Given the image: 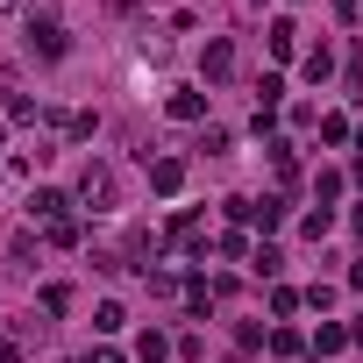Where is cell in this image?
I'll return each mask as SVG.
<instances>
[{
	"label": "cell",
	"mask_w": 363,
	"mask_h": 363,
	"mask_svg": "<svg viewBox=\"0 0 363 363\" xmlns=\"http://www.w3.org/2000/svg\"><path fill=\"white\" fill-rule=\"evenodd\" d=\"M22 43H29V57H43V65H65V50H72V29H65L50 8H36V15L22 22Z\"/></svg>",
	"instance_id": "1"
},
{
	"label": "cell",
	"mask_w": 363,
	"mask_h": 363,
	"mask_svg": "<svg viewBox=\"0 0 363 363\" xmlns=\"http://www.w3.org/2000/svg\"><path fill=\"white\" fill-rule=\"evenodd\" d=\"M79 200H86L93 214H100V207H114V171H107L100 157H93L86 171H79Z\"/></svg>",
	"instance_id": "2"
},
{
	"label": "cell",
	"mask_w": 363,
	"mask_h": 363,
	"mask_svg": "<svg viewBox=\"0 0 363 363\" xmlns=\"http://www.w3.org/2000/svg\"><path fill=\"white\" fill-rule=\"evenodd\" d=\"M228 72H235V43H228V36H207V50H200V79L221 86Z\"/></svg>",
	"instance_id": "3"
},
{
	"label": "cell",
	"mask_w": 363,
	"mask_h": 363,
	"mask_svg": "<svg viewBox=\"0 0 363 363\" xmlns=\"http://www.w3.org/2000/svg\"><path fill=\"white\" fill-rule=\"evenodd\" d=\"M228 214H235L242 228H264V235L285 221V207H278V200H228Z\"/></svg>",
	"instance_id": "4"
},
{
	"label": "cell",
	"mask_w": 363,
	"mask_h": 363,
	"mask_svg": "<svg viewBox=\"0 0 363 363\" xmlns=\"http://www.w3.org/2000/svg\"><path fill=\"white\" fill-rule=\"evenodd\" d=\"M178 186H186V164H178V157H150V193H178Z\"/></svg>",
	"instance_id": "5"
},
{
	"label": "cell",
	"mask_w": 363,
	"mask_h": 363,
	"mask_svg": "<svg viewBox=\"0 0 363 363\" xmlns=\"http://www.w3.org/2000/svg\"><path fill=\"white\" fill-rule=\"evenodd\" d=\"M57 214H72V200H65V193H50V186H36V193H29V221H43V228H50Z\"/></svg>",
	"instance_id": "6"
},
{
	"label": "cell",
	"mask_w": 363,
	"mask_h": 363,
	"mask_svg": "<svg viewBox=\"0 0 363 363\" xmlns=\"http://www.w3.org/2000/svg\"><path fill=\"white\" fill-rule=\"evenodd\" d=\"M43 242H50V250H79V242H86V221H79V214H57V221L43 228Z\"/></svg>",
	"instance_id": "7"
},
{
	"label": "cell",
	"mask_w": 363,
	"mask_h": 363,
	"mask_svg": "<svg viewBox=\"0 0 363 363\" xmlns=\"http://www.w3.org/2000/svg\"><path fill=\"white\" fill-rule=\"evenodd\" d=\"M164 107H171V121H200V114H207V93H200V86H178Z\"/></svg>",
	"instance_id": "8"
},
{
	"label": "cell",
	"mask_w": 363,
	"mask_h": 363,
	"mask_svg": "<svg viewBox=\"0 0 363 363\" xmlns=\"http://www.w3.org/2000/svg\"><path fill=\"white\" fill-rule=\"evenodd\" d=\"M306 349H313V356H342V349H349V328H335V320H320Z\"/></svg>",
	"instance_id": "9"
},
{
	"label": "cell",
	"mask_w": 363,
	"mask_h": 363,
	"mask_svg": "<svg viewBox=\"0 0 363 363\" xmlns=\"http://www.w3.org/2000/svg\"><path fill=\"white\" fill-rule=\"evenodd\" d=\"M164 242H171V250H200V214H178V221L164 228Z\"/></svg>",
	"instance_id": "10"
},
{
	"label": "cell",
	"mask_w": 363,
	"mask_h": 363,
	"mask_svg": "<svg viewBox=\"0 0 363 363\" xmlns=\"http://www.w3.org/2000/svg\"><path fill=\"white\" fill-rule=\"evenodd\" d=\"M299 50V29H292V15H278L271 22V57H292Z\"/></svg>",
	"instance_id": "11"
},
{
	"label": "cell",
	"mask_w": 363,
	"mask_h": 363,
	"mask_svg": "<svg viewBox=\"0 0 363 363\" xmlns=\"http://www.w3.org/2000/svg\"><path fill=\"white\" fill-rule=\"evenodd\" d=\"M306 79H313V86H328V79H335V50H328V43H320V50H306Z\"/></svg>",
	"instance_id": "12"
},
{
	"label": "cell",
	"mask_w": 363,
	"mask_h": 363,
	"mask_svg": "<svg viewBox=\"0 0 363 363\" xmlns=\"http://www.w3.org/2000/svg\"><path fill=\"white\" fill-rule=\"evenodd\" d=\"M250 271H257V278H278V271H285V257L264 242V250H250Z\"/></svg>",
	"instance_id": "13"
},
{
	"label": "cell",
	"mask_w": 363,
	"mask_h": 363,
	"mask_svg": "<svg viewBox=\"0 0 363 363\" xmlns=\"http://www.w3.org/2000/svg\"><path fill=\"white\" fill-rule=\"evenodd\" d=\"M164 356H171V342H164V335H157V328H150V335H143V342H135V363H164Z\"/></svg>",
	"instance_id": "14"
},
{
	"label": "cell",
	"mask_w": 363,
	"mask_h": 363,
	"mask_svg": "<svg viewBox=\"0 0 363 363\" xmlns=\"http://www.w3.org/2000/svg\"><path fill=\"white\" fill-rule=\"evenodd\" d=\"M299 228H306V242H320V235H328V228H335V207H313V214H306V221H299Z\"/></svg>",
	"instance_id": "15"
},
{
	"label": "cell",
	"mask_w": 363,
	"mask_h": 363,
	"mask_svg": "<svg viewBox=\"0 0 363 363\" xmlns=\"http://www.w3.org/2000/svg\"><path fill=\"white\" fill-rule=\"evenodd\" d=\"M36 299H43V313H72V285H43Z\"/></svg>",
	"instance_id": "16"
},
{
	"label": "cell",
	"mask_w": 363,
	"mask_h": 363,
	"mask_svg": "<svg viewBox=\"0 0 363 363\" xmlns=\"http://www.w3.org/2000/svg\"><path fill=\"white\" fill-rule=\"evenodd\" d=\"M257 93H264L257 107H278V100H285V79H278V72H264V79H257Z\"/></svg>",
	"instance_id": "17"
},
{
	"label": "cell",
	"mask_w": 363,
	"mask_h": 363,
	"mask_svg": "<svg viewBox=\"0 0 363 363\" xmlns=\"http://www.w3.org/2000/svg\"><path fill=\"white\" fill-rule=\"evenodd\" d=\"M93 128H100V114H65V135H72V143H86Z\"/></svg>",
	"instance_id": "18"
},
{
	"label": "cell",
	"mask_w": 363,
	"mask_h": 363,
	"mask_svg": "<svg viewBox=\"0 0 363 363\" xmlns=\"http://www.w3.org/2000/svg\"><path fill=\"white\" fill-rule=\"evenodd\" d=\"M320 143H349V114H320Z\"/></svg>",
	"instance_id": "19"
},
{
	"label": "cell",
	"mask_w": 363,
	"mask_h": 363,
	"mask_svg": "<svg viewBox=\"0 0 363 363\" xmlns=\"http://www.w3.org/2000/svg\"><path fill=\"white\" fill-rule=\"evenodd\" d=\"M186 306H193V313H207V306H214V285H207V278H193V285H186Z\"/></svg>",
	"instance_id": "20"
},
{
	"label": "cell",
	"mask_w": 363,
	"mask_h": 363,
	"mask_svg": "<svg viewBox=\"0 0 363 363\" xmlns=\"http://www.w3.org/2000/svg\"><path fill=\"white\" fill-rule=\"evenodd\" d=\"M93 328H100V335H114V328H128V313H121V306H114V299H107V306H100V313H93Z\"/></svg>",
	"instance_id": "21"
},
{
	"label": "cell",
	"mask_w": 363,
	"mask_h": 363,
	"mask_svg": "<svg viewBox=\"0 0 363 363\" xmlns=\"http://www.w3.org/2000/svg\"><path fill=\"white\" fill-rule=\"evenodd\" d=\"M335 193H342V171H320V178H313V200H320V207H328V200H335Z\"/></svg>",
	"instance_id": "22"
},
{
	"label": "cell",
	"mask_w": 363,
	"mask_h": 363,
	"mask_svg": "<svg viewBox=\"0 0 363 363\" xmlns=\"http://www.w3.org/2000/svg\"><path fill=\"white\" fill-rule=\"evenodd\" d=\"M8 121H36V100L29 93H8Z\"/></svg>",
	"instance_id": "23"
},
{
	"label": "cell",
	"mask_w": 363,
	"mask_h": 363,
	"mask_svg": "<svg viewBox=\"0 0 363 363\" xmlns=\"http://www.w3.org/2000/svg\"><path fill=\"white\" fill-rule=\"evenodd\" d=\"M271 356H299V335L292 328H271Z\"/></svg>",
	"instance_id": "24"
},
{
	"label": "cell",
	"mask_w": 363,
	"mask_h": 363,
	"mask_svg": "<svg viewBox=\"0 0 363 363\" xmlns=\"http://www.w3.org/2000/svg\"><path fill=\"white\" fill-rule=\"evenodd\" d=\"M0 363H22V342L15 335H0Z\"/></svg>",
	"instance_id": "25"
},
{
	"label": "cell",
	"mask_w": 363,
	"mask_h": 363,
	"mask_svg": "<svg viewBox=\"0 0 363 363\" xmlns=\"http://www.w3.org/2000/svg\"><path fill=\"white\" fill-rule=\"evenodd\" d=\"M86 363H121V349H86Z\"/></svg>",
	"instance_id": "26"
},
{
	"label": "cell",
	"mask_w": 363,
	"mask_h": 363,
	"mask_svg": "<svg viewBox=\"0 0 363 363\" xmlns=\"http://www.w3.org/2000/svg\"><path fill=\"white\" fill-rule=\"evenodd\" d=\"M349 285H356V292H363V257H356V264H349Z\"/></svg>",
	"instance_id": "27"
},
{
	"label": "cell",
	"mask_w": 363,
	"mask_h": 363,
	"mask_svg": "<svg viewBox=\"0 0 363 363\" xmlns=\"http://www.w3.org/2000/svg\"><path fill=\"white\" fill-rule=\"evenodd\" d=\"M349 228H356V235H363V207H356V214H349Z\"/></svg>",
	"instance_id": "28"
},
{
	"label": "cell",
	"mask_w": 363,
	"mask_h": 363,
	"mask_svg": "<svg viewBox=\"0 0 363 363\" xmlns=\"http://www.w3.org/2000/svg\"><path fill=\"white\" fill-rule=\"evenodd\" d=\"M349 342H363V320H349Z\"/></svg>",
	"instance_id": "29"
},
{
	"label": "cell",
	"mask_w": 363,
	"mask_h": 363,
	"mask_svg": "<svg viewBox=\"0 0 363 363\" xmlns=\"http://www.w3.org/2000/svg\"><path fill=\"white\" fill-rule=\"evenodd\" d=\"M15 8H22V0H0V15H15Z\"/></svg>",
	"instance_id": "30"
},
{
	"label": "cell",
	"mask_w": 363,
	"mask_h": 363,
	"mask_svg": "<svg viewBox=\"0 0 363 363\" xmlns=\"http://www.w3.org/2000/svg\"><path fill=\"white\" fill-rule=\"evenodd\" d=\"M0 143H8V114H0Z\"/></svg>",
	"instance_id": "31"
}]
</instances>
